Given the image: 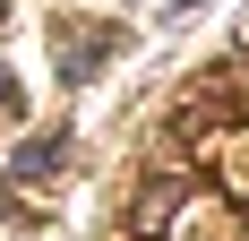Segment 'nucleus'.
I'll return each instance as SVG.
<instances>
[{
    "mask_svg": "<svg viewBox=\"0 0 249 241\" xmlns=\"http://www.w3.org/2000/svg\"><path fill=\"white\" fill-rule=\"evenodd\" d=\"M172 216H180V190L163 181V190H146V198H138V224H129V233H138V241H155V233H163Z\"/></svg>",
    "mask_w": 249,
    "mask_h": 241,
    "instance_id": "1",
    "label": "nucleus"
},
{
    "mask_svg": "<svg viewBox=\"0 0 249 241\" xmlns=\"http://www.w3.org/2000/svg\"><path fill=\"white\" fill-rule=\"evenodd\" d=\"M52 164H60V138H35V146H26V155H18V181H43Z\"/></svg>",
    "mask_w": 249,
    "mask_h": 241,
    "instance_id": "2",
    "label": "nucleus"
},
{
    "mask_svg": "<svg viewBox=\"0 0 249 241\" xmlns=\"http://www.w3.org/2000/svg\"><path fill=\"white\" fill-rule=\"evenodd\" d=\"M9 103H18V86H9V69H0V112H9Z\"/></svg>",
    "mask_w": 249,
    "mask_h": 241,
    "instance_id": "3",
    "label": "nucleus"
},
{
    "mask_svg": "<svg viewBox=\"0 0 249 241\" xmlns=\"http://www.w3.org/2000/svg\"><path fill=\"white\" fill-rule=\"evenodd\" d=\"M0 9H9V0H0Z\"/></svg>",
    "mask_w": 249,
    "mask_h": 241,
    "instance_id": "4",
    "label": "nucleus"
}]
</instances>
